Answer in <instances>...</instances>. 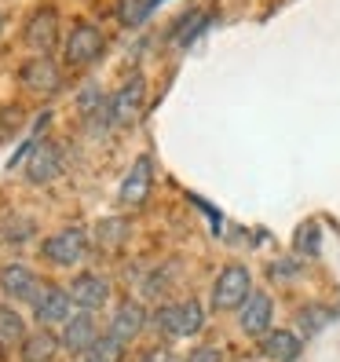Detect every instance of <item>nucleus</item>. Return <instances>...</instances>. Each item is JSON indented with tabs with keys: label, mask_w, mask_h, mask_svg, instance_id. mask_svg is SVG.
I'll return each instance as SVG.
<instances>
[{
	"label": "nucleus",
	"mask_w": 340,
	"mask_h": 362,
	"mask_svg": "<svg viewBox=\"0 0 340 362\" xmlns=\"http://www.w3.org/2000/svg\"><path fill=\"white\" fill-rule=\"evenodd\" d=\"M88 252H92V238L84 227H62L40 242V257L52 267H66V271L88 260Z\"/></svg>",
	"instance_id": "nucleus-1"
},
{
	"label": "nucleus",
	"mask_w": 340,
	"mask_h": 362,
	"mask_svg": "<svg viewBox=\"0 0 340 362\" xmlns=\"http://www.w3.org/2000/svg\"><path fill=\"white\" fill-rule=\"evenodd\" d=\"M106 52V37L99 26L92 23H77L70 30V37L62 40V66L66 70H84V66H92V62H99Z\"/></svg>",
	"instance_id": "nucleus-2"
},
{
	"label": "nucleus",
	"mask_w": 340,
	"mask_h": 362,
	"mask_svg": "<svg viewBox=\"0 0 340 362\" xmlns=\"http://www.w3.org/2000/svg\"><path fill=\"white\" fill-rule=\"evenodd\" d=\"M252 293V279H249V267L242 264H227L216 282H212V308L216 311H238Z\"/></svg>",
	"instance_id": "nucleus-3"
},
{
	"label": "nucleus",
	"mask_w": 340,
	"mask_h": 362,
	"mask_svg": "<svg viewBox=\"0 0 340 362\" xmlns=\"http://www.w3.org/2000/svg\"><path fill=\"white\" fill-rule=\"evenodd\" d=\"M154 326L165 337H194L205 329V308L198 300H180V304H165L154 315Z\"/></svg>",
	"instance_id": "nucleus-4"
},
{
	"label": "nucleus",
	"mask_w": 340,
	"mask_h": 362,
	"mask_svg": "<svg viewBox=\"0 0 340 362\" xmlns=\"http://www.w3.org/2000/svg\"><path fill=\"white\" fill-rule=\"evenodd\" d=\"M74 315H77V304H74L70 289H62V286H40L37 300H33V318H37L40 329L66 326Z\"/></svg>",
	"instance_id": "nucleus-5"
},
{
	"label": "nucleus",
	"mask_w": 340,
	"mask_h": 362,
	"mask_svg": "<svg viewBox=\"0 0 340 362\" xmlns=\"http://www.w3.org/2000/svg\"><path fill=\"white\" fill-rule=\"evenodd\" d=\"M40 293V279L37 271H30L26 264H4L0 267V296L8 304H33Z\"/></svg>",
	"instance_id": "nucleus-6"
},
{
	"label": "nucleus",
	"mask_w": 340,
	"mask_h": 362,
	"mask_svg": "<svg viewBox=\"0 0 340 362\" xmlns=\"http://www.w3.org/2000/svg\"><path fill=\"white\" fill-rule=\"evenodd\" d=\"M18 81H23V88H30L37 95H52L62 88V70L52 55H33L18 66Z\"/></svg>",
	"instance_id": "nucleus-7"
},
{
	"label": "nucleus",
	"mask_w": 340,
	"mask_h": 362,
	"mask_svg": "<svg viewBox=\"0 0 340 362\" xmlns=\"http://www.w3.org/2000/svg\"><path fill=\"white\" fill-rule=\"evenodd\" d=\"M62 168H66V158H62V146L59 143H33V151L26 158V180L37 183V187H45L52 180L62 176Z\"/></svg>",
	"instance_id": "nucleus-8"
},
{
	"label": "nucleus",
	"mask_w": 340,
	"mask_h": 362,
	"mask_svg": "<svg viewBox=\"0 0 340 362\" xmlns=\"http://www.w3.org/2000/svg\"><path fill=\"white\" fill-rule=\"evenodd\" d=\"M26 48L33 55H52L59 48V11L55 8H37L26 23Z\"/></svg>",
	"instance_id": "nucleus-9"
},
{
	"label": "nucleus",
	"mask_w": 340,
	"mask_h": 362,
	"mask_svg": "<svg viewBox=\"0 0 340 362\" xmlns=\"http://www.w3.org/2000/svg\"><path fill=\"white\" fill-rule=\"evenodd\" d=\"M143 106H146V81L136 74L110 95V117L114 124H132L143 114Z\"/></svg>",
	"instance_id": "nucleus-10"
},
{
	"label": "nucleus",
	"mask_w": 340,
	"mask_h": 362,
	"mask_svg": "<svg viewBox=\"0 0 340 362\" xmlns=\"http://www.w3.org/2000/svg\"><path fill=\"white\" fill-rule=\"evenodd\" d=\"M151 183H154V165L151 158H136V165L129 168V176L121 180V190H117V202L124 209H139L146 198H151Z\"/></svg>",
	"instance_id": "nucleus-11"
},
{
	"label": "nucleus",
	"mask_w": 340,
	"mask_h": 362,
	"mask_svg": "<svg viewBox=\"0 0 340 362\" xmlns=\"http://www.w3.org/2000/svg\"><path fill=\"white\" fill-rule=\"evenodd\" d=\"M70 296H74V304L81 308V311H102L106 308V300H110V282L102 279V274H95V271H81L77 279L70 282Z\"/></svg>",
	"instance_id": "nucleus-12"
},
{
	"label": "nucleus",
	"mask_w": 340,
	"mask_h": 362,
	"mask_svg": "<svg viewBox=\"0 0 340 362\" xmlns=\"http://www.w3.org/2000/svg\"><path fill=\"white\" fill-rule=\"evenodd\" d=\"M271 318H274V300H271L267 293L252 289V293H249V300L238 308V326H242V333H249V337H264V333L271 329Z\"/></svg>",
	"instance_id": "nucleus-13"
},
{
	"label": "nucleus",
	"mask_w": 340,
	"mask_h": 362,
	"mask_svg": "<svg viewBox=\"0 0 340 362\" xmlns=\"http://www.w3.org/2000/svg\"><path fill=\"white\" fill-rule=\"evenodd\" d=\"M95 340H99V329H95V318L88 311H77L70 322L62 326V333H59L62 351H70V355H84Z\"/></svg>",
	"instance_id": "nucleus-14"
},
{
	"label": "nucleus",
	"mask_w": 340,
	"mask_h": 362,
	"mask_svg": "<svg viewBox=\"0 0 340 362\" xmlns=\"http://www.w3.org/2000/svg\"><path fill=\"white\" fill-rule=\"evenodd\" d=\"M143 326H146L143 304H139V300H121L117 311H114V318H110V329H106V333H114L121 344H129V340H136V337L143 333Z\"/></svg>",
	"instance_id": "nucleus-15"
},
{
	"label": "nucleus",
	"mask_w": 340,
	"mask_h": 362,
	"mask_svg": "<svg viewBox=\"0 0 340 362\" xmlns=\"http://www.w3.org/2000/svg\"><path fill=\"white\" fill-rule=\"evenodd\" d=\"M260 351H264L271 362H293L296 355L304 351V340L296 337L293 329H267L264 340H260Z\"/></svg>",
	"instance_id": "nucleus-16"
},
{
	"label": "nucleus",
	"mask_w": 340,
	"mask_h": 362,
	"mask_svg": "<svg viewBox=\"0 0 340 362\" xmlns=\"http://www.w3.org/2000/svg\"><path fill=\"white\" fill-rule=\"evenodd\" d=\"M59 351H62V344L52 329H33V333H26L23 344H18L23 362H55Z\"/></svg>",
	"instance_id": "nucleus-17"
},
{
	"label": "nucleus",
	"mask_w": 340,
	"mask_h": 362,
	"mask_svg": "<svg viewBox=\"0 0 340 362\" xmlns=\"http://www.w3.org/2000/svg\"><path fill=\"white\" fill-rule=\"evenodd\" d=\"M26 340V322L11 304H0V348H18Z\"/></svg>",
	"instance_id": "nucleus-18"
},
{
	"label": "nucleus",
	"mask_w": 340,
	"mask_h": 362,
	"mask_svg": "<svg viewBox=\"0 0 340 362\" xmlns=\"http://www.w3.org/2000/svg\"><path fill=\"white\" fill-rule=\"evenodd\" d=\"M81 362H124V344L114 333H99V340L81 355Z\"/></svg>",
	"instance_id": "nucleus-19"
},
{
	"label": "nucleus",
	"mask_w": 340,
	"mask_h": 362,
	"mask_svg": "<svg viewBox=\"0 0 340 362\" xmlns=\"http://www.w3.org/2000/svg\"><path fill=\"white\" fill-rule=\"evenodd\" d=\"M146 15H151V0H121V4H117V18L124 26L146 23Z\"/></svg>",
	"instance_id": "nucleus-20"
},
{
	"label": "nucleus",
	"mask_w": 340,
	"mask_h": 362,
	"mask_svg": "<svg viewBox=\"0 0 340 362\" xmlns=\"http://www.w3.org/2000/svg\"><path fill=\"white\" fill-rule=\"evenodd\" d=\"M121 238H124V223H121V220H102V223H99V245L117 249Z\"/></svg>",
	"instance_id": "nucleus-21"
},
{
	"label": "nucleus",
	"mask_w": 340,
	"mask_h": 362,
	"mask_svg": "<svg viewBox=\"0 0 340 362\" xmlns=\"http://www.w3.org/2000/svg\"><path fill=\"white\" fill-rule=\"evenodd\" d=\"M296 252H304V257H315L318 252V223H304L296 230Z\"/></svg>",
	"instance_id": "nucleus-22"
},
{
	"label": "nucleus",
	"mask_w": 340,
	"mask_h": 362,
	"mask_svg": "<svg viewBox=\"0 0 340 362\" xmlns=\"http://www.w3.org/2000/svg\"><path fill=\"white\" fill-rule=\"evenodd\" d=\"M318 311H322V308H304V315H300V326H304L307 333H318V329H322L329 318H333V311H326V315H318Z\"/></svg>",
	"instance_id": "nucleus-23"
},
{
	"label": "nucleus",
	"mask_w": 340,
	"mask_h": 362,
	"mask_svg": "<svg viewBox=\"0 0 340 362\" xmlns=\"http://www.w3.org/2000/svg\"><path fill=\"white\" fill-rule=\"evenodd\" d=\"M183 362H223V351H220V348H209V344H205V348H194V351H190V355H187Z\"/></svg>",
	"instance_id": "nucleus-24"
},
{
	"label": "nucleus",
	"mask_w": 340,
	"mask_h": 362,
	"mask_svg": "<svg viewBox=\"0 0 340 362\" xmlns=\"http://www.w3.org/2000/svg\"><path fill=\"white\" fill-rule=\"evenodd\" d=\"M139 362H183V358H180L172 348H151V351H146Z\"/></svg>",
	"instance_id": "nucleus-25"
},
{
	"label": "nucleus",
	"mask_w": 340,
	"mask_h": 362,
	"mask_svg": "<svg viewBox=\"0 0 340 362\" xmlns=\"http://www.w3.org/2000/svg\"><path fill=\"white\" fill-rule=\"evenodd\" d=\"M300 271L293 260H279V264H271V279H293V274Z\"/></svg>",
	"instance_id": "nucleus-26"
},
{
	"label": "nucleus",
	"mask_w": 340,
	"mask_h": 362,
	"mask_svg": "<svg viewBox=\"0 0 340 362\" xmlns=\"http://www.w3.org/2000/svg\"><path fill=\"white\" fill-rule=\"evenodd\" d=\"M0 30H4V11H0Z\"/></svg>",
	"instance_id": "nucleus-27"
}]
</instances>
